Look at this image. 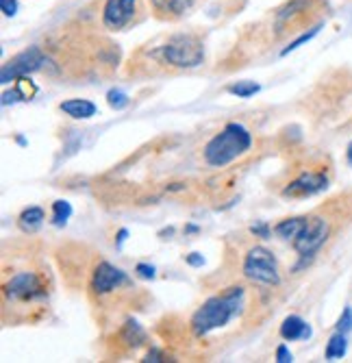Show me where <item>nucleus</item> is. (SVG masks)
<instances>
[{
	"mask_svg": "<svg viewBox=\"0 0 352 363\" xmlns=\"http://www.w3.org/2000/svg\"><path fill=\"white\" fill-rule=\"evenodd\" d=\"M246 305V291L244 287H229L220 296H211L209 301L203 303V307L191 318V328H194V335L203 337L215 328L227 326L237 313H242Z\"/></svg>",
	"mask_w": 352,
	"mask_h": 363,
	"instance_id": "nucleus-1",
	"label": "nucleus"
},
{
	"mask_svg": "<svg viewBox=\"0 0 352 363\" xmlns=\"http://www.w3.org/2000/svg\"><path fill=\"white\" fill-rule=\"evenodd\" d=\"M252 146L250 130L239 122H229L205 146V161L211 168H224L231 161L248 152Z\"/></svg>",
	"mask_w": 352,
	"mask_h": 363,
	"instance_id": "nucleus-2",
	"label": "nucleus"
},
{
	"mask_svg": "<svg viewBox=\"0 0 352 363\" xmlns=\"http://www.w3.org/2000/svg\"><path fill=\"white\" fill-rule=\"evenodd\" d=\"M164 59L174 65V68H198L205 59V48L203 42L194 35H176L172 38L164 48Z\"/></svg>",
	"mask_w": 352,
	"mask_h": 363,
	"instance_id": "nucleus-3",
	"label": "nucleus"
},
{
	"mask_svg": "<svg viewBox=\"0 0 352 363\" xmlns=\"http://www.w3.org/2000/svg\"><path fill=\"white\" fill-rule=\"evenodd\" d=\"M244 277L259 285H278L280 274H278L274 255L263 246L250 248L244 259Z\"/></svg>",
	"mask_w": 352,
	"mask_h": 363,
	"instance_id": "nucleus-4",
	"label": "nucleus"
},
{
	"mask_svg": "<svg viewBox=\"0 0 352 363\" xmlns=\"http://www.w3.org/2000/svg\"><path fill=\"white\" fill-rule=\"evenodd\" d=\"M329 222L324 218H307L300 233L294 238V250L300 257H313L329 240Z\"/></svg>",
	"mask_w": 352,
	"mask_h": 363,
	"instance_id": "nucleus-5",
	"label": "nucleus"
},
{
	"mask_svg": "<svg viewBox=\"0 0 352 363\" xmlns=\"http://www.w3.org/2000/svg\"><path fill=\"white\" fill-rule=\"evenodd\" d=\"M46 63L44 55L40 48H28V50H22L18 52L13 59H9L5 65H3V72H0V81L5 85L11 83V81H20L28 74H33L38 70H42V65Z\"/></svg>",
	"mask_w": 352,
	"mask_h": 363,
	"instance_id": "nucleus-6",
	"label": "nucleus"
},
{
	"mask_svg": "<svg viewBox=\"0 0 352 363\" xmlns=\"http://www.w3.org/2000/svg\"><path fill=\"white\" fill-rule=\"evenodd\" d=\"M137 0H107L103 9V24L111 30H120L133 20Z\"/></svg>",
	"mask_w": 352,
	"mask_h": 363,
	"instance_id": "nucleus-7",
	"label": "nucleus"
},
{
	"mask_svg": "<svg viewBox=\"0 0 352 363\" xmlns=\"http://www.w3.org/2000/svg\"><path fill=\"white\" fill-rule=\"evenodd\" d=\"M124 283H129V279H126V274H124L120 268L111 266L109 261L98 263V268L93 270L91 287H93V291H96V294H109V291L118 289V287H120V285H124Z\"/></svg>",
	"mask_w": 352,
	"mask_h": 363,
	"instance_id": "nucleus-8",
	"label": "nucleus"
},
{
	"mask_svg": "<svg viewBox=\"0 0 352 363\" xmlns=\"http://www.w3.org/2000/svg\"><path fill=\"white\" fill-rule=\"evenodd\" d=\"M5 294L11 301H26L40 294V281L33 272H20L11 277V281L5 285Z\"/></svg>",
	"mask_w": 352,
	"mask_h": 363,
	"instance_id": "nucleus-9",
	"label": "nucleus"
},
{
	"mask_svg": "<svg viewBox=\"0 0 352 363\" xmlns=\"http://www.w3.org/2000/svg\"><path fill=\"white\" fill-rule=\"evenodd\" d=\"M327 187H329V179L324 174H302L283 189V196L302 198V196H313V194L324 191Z\"/></svg>",
	"mask_w": 352,
	"mask_h": 363,
	"instance_id": "nucleus-10",
	"label": "nucleus"
},
{
	"mask_svg": "<svg viewBox=\"0 0 352 363\" xmlns=\"http://www.w3.org/2000/svg\"><path fill=\"white\" fill-rule=\"evenodd\" d=\"M280 337L285 342L309 340L311 337V326L300 315H290V318H285L283 324H280Z\"/></svg>",
	"mask_w": 352,
	"mask_h": 363,
	"instance_id": "nucleus-11",
	"label": "nucleus"
},
{
	"mask_svg": "<svg viewBox=\"0 0 352 363\" xmlns=\"http://www.w3.org/2000/svg\"><path fill=\"white\" fill-rule=\"evenodd\" d=\"M59 109L66 116L74 118V120H87V118L96 116V105L91 101H85V98H72V101H63Z\"/></svg>",
	"mask_w": 352,
	"mask_h": 363,
	"instance_id": "nucleus-12",
	"label": "nucleus"
},
{
	"mask_svg": "<svg viewBox=\"0 0 352 363\" xmlns=\"http://www.w3.org/2000/svg\"><path fill=\"white\" fill-rule=\"evenodd\" d=\"M150 5H152L154 11H159L161 16L178 18V16H183L191 5H194V0H150Z\"/></svg>",
	"mask_w": 352,
	"mask_h": 363,
	"instance_id": "nucleus-13",
	"label": "nucleus"
},
{
	"mask_svg": "<svg viewBox=\"0 0 352 363\" xmlns=\"http://www.w3.org/2000/svg\"><path fill=\"white\" fill-rule=\"evenodd\" d=\"M44 220H46L44 209H40V207H28V209H24L20 213L18 224H20V228L24 230V233H35V230L44 224Z\"/></svg>",
	"mask_w": 352,
	"mask_h": 363,
	"instance_id": "nucleus-14",
	"label": "nucleus"
},
{
	"mask_svg": "<svg viewBox=\"0 0 352 363\" xmlns=\"http://www.w3.org/2000/svg\"><path fill=\"white\" fill-rule=\"evenodd\" d=\"M307 218H290V220H283L276 224L274 228V233L283 240H294L298 233H300V228L305 226Z\"/></svg>",
	"mask_w": 352,
	"mask_h": 363,
	"instance_id": "nucleus-15",
	"label": "nucleus"
},
{
	"mask_svg": "<svg viewBox=\"0 0 352 363\" xmlns=\"http://www.w3.org/2000/svg\"><path fill=\"white\" fill-rule=\"evenodd\" d=\"M346 348H348V342H346V333H335L331 340H329V346H327V359L329 361H335V359H341L346 354Z\"/></svg>",
	"mask_w": 352,
	"mask_h": 363,
	"instance_id": "nucleus-16",
	"label": "nucleus"
},
{
	"mask_svg": "<svg viewBox=\"0 0 352 363\" xmlns=\"http://www.w3.org/2000/svg\"><path fill=\"white\" fill-rule=\"evenodd\" d=\"M259 89H261L259 83H254V81H237V83H233V85L227 87V91L233 94V96H237V98H250V96L257 94Z\"/></svg>",
	"mask_w": 352,
	"mask_h": 363,
	"instance_id": "nucleus-17",
	"label": "nucleus"
},
{
	"mask_svg": "<svg viewBox=\"0 0 352 363\" xmlns=\"http://www.w3.org/2000/svg\"><path fill=\"white\" fill-rule=\"evenodd\" d=\"M124 340L129 342L131 346H140L146 340V333H144V328L135 320H129V322H126V326H124Z\"/></svg>",
	"mask_w": 352,
	"mask_h": 363,
	"instance_id": "nucleus-18",
	"label": "nucleus"
},
{
	"mask_svg": "<svg viewBox=\"0 0 352 363\" xmlns=\"http://www.w3.org/2000/svg\"><path fill=\"white\" fill-rule=\"evenodd\" d=\"M72 216V205L68 201H57L52 203V224L55 226H63L68 222V218Z\"/></svg>",
	"mask_w": 352,
	"mask_h": 363,
	"instance_id": "nucleus-19",
	"label": "nucleus"
},
{
	"mask_svg": "<svg viewBox=\"0 0 352 363\" xmlns=\"http://www.w3.org/2000/svg\"><path fill=\"white\" fill-rule=\"evenodd\" d=\"M319 28H322V26H319V24H317V26H313L311 30H307V33H302V35H300L298 40H294V42H292L290 46H287V48H283V50H280V57H285V55H290V52H294L296 48H300L302 44H307V42H311V40H313V38L317 35V33H319Z\"/></svg>",
	"mask_w": 352,
	"mask_h": 363,
	"instance_id": "nucleus-20",
	"label": "nucleus"
},
{
	"mask_svg": "<svg viewBox=\"0 0 352 363\" xmlns=\"http://www.w3.org/2000/svg\"><path fill=\"white\" fill-rule=\"evenodd\" d=\"M107 103H109L111 109H124L126 105H129V96H126L124 91H120V89H111L107 94Z\"/></svg>",
	"mask_w": 352,
	"mask_h": 363,
	"instance_id": "nucleus-21",
	"label": "nucleus"
},
{
	"mask_svg": "<svg viewBox=\"0 0 352 363\" xmlns=\"http://www.w3.org/2000/svg\"><path fill=\"white\" fill-rule=\"evenodd\" d=\"M18 91L22 94L24 101H30V96H33V94L38 91V87H35L33 83H28V81H26V77H24V79H20V81H18Z\"/></svg>",
	"mask_w": 352,
	"mask_h": 363,
	"instance_id": "nucleus-22",
	"label": "nucleus"
},
{
	"mask_svg": "<svg viewBox=\"0 0 352 363\" xmlns=\"http://www.w3.org/2000/svg\"><path fill=\"white\" fill-rule=\"evenodd\" d=\"M350 328H352V309H344V313H341V318L337 322V331L339 333H348Z\"/></svg>",
	"mask_w": 352,
	"mask_h": 363,
	"instance_id": "nucleus-23",
	"label": "nucleus"
},
{
	"mask_svg": "<svg viewBox=\"0 0 352 363\" xmlns=\"http://www.w3.org/2000/svg\"><path fill=\"white\" fill-rule=\"evenodd\" d=\"M276 361H278V363H292V361H294L290 348H287L285 344H280V346L276 348Z\"/></svg>",
	"mask_w": 352,
	"mask_h": 363,
	"instance_id": "nucleus-24",
	"label": "nucleus"
},
{
	"mask_svg": "<svg viewBox=\"0 0 352 363\" xmlns=\"http://www.w3.org/2000/svg\"><path fill=\"white\" fill-rule=\"evenodd\" d=\"M250 233H252V235H259V238H263V240H268V238H270V226L263 224V222H261V224H252V226H250Z\"/></svg>",
	"mask_w": 352,
	"mask_h": 363,
	"instance_id": "nucleus-25",
	"label": "nucleus"
},
{
	"mask_svg": "<svg viewBox=\"0 0 352 363\" xmlns=\"http://www.w3.org/2000/svg\"><path fill=\"white\" fill-rule=\"evenodd\" d=\"M0 9H3L5 16L13 18L16 11H18V3H16V0H0Z\"/></svg>",
	"mask_w": 352,
	"mask_h": 363,
	"instance_id": "nucleus-26",
	"label": "nucleus"
},
{
	"mask_svg": "<svg viewBox=\"0 0 352 363\" xmlns=\"http://www.w3.org/2000/svg\"><path fill=\"white\" fill-rule=\"evenodd\" d=\"M135 272H137L142 279H154V268L148 266V263H137V266H135Z\"/></svg>",
	"mask_w": 352,
	"mask_h": 363,
	"instance_id": "nucleus-27",
	"label": "nucleus"
},
{
	"mask_svg": "<svg viewBox=\"0 0 352 363\" xmlns=\"http://www.w3.org/2000/svg\"><path fill=\"white\" fill-rule=\"evenodd\" d=\"M18 101H24V98H22V94H20L18 89H13V91H5V94H3V105H9V103H18Z\"/></svg>",
	"mask_w": 352,
	"mask_h": 363,
	"instance_id": "nucleus-28",
	"label": "nucleus"
},
{
	"mask_svg": "<svg viewBox=\"0 0 352 363\" xmlns=\"http://www.w3.org/2000/svg\"><path fill=\"white\" fill-rule=\"evenodd\" d=\"M187 263H189V266H194V268H200L205 263V257L198 255V252H191V255H187Z\"/></svg>",
	"mask_w": 352,
	"mask_h": 363,
	"instance_id": "nucleus-29",
	"label": "nucleus"
},
{
	"mask_svg": "<svg viewBox=\"0 0 352 363\" xmlns=\"http://www.w3.org/2000/svg\"><path fill=\"white\" fill-rule=\"evenodd\" d=\"M144 361L146 363H159V361H164V359H161V352H159V350H150Z\"/></svg>",
	"mask_w": 352,
	"mask_h": 363,
	"instance_id": "nucleus-30",
	"label": "nucleus"
},
{
	"mask_svg": "<svg viewBox=\"0 0 352 363\" xmlns=\"http://www.w3.org/2000/svg\"><path fill=\"white\" fill-rule=\"evenodd\" d=\"M126 238H129V230H126V228H120V230H118V242H115V246L122 248V244H124Z\"/></svg>",
	"mask_w": 352,
	"mask_h": 363,
	"instance_id": "nucleus-31",
	"label": "nucleus"
},
{
	"mask_svg": "<svg viewBox=\"0 0 352 363\" xmlns=\"http://www.w3.org/2000/svg\"><path fill=\"white\" fill-rule=\"evenodd\" d=\"M346 155H348V163H350V166H352V142H350V146H348Z\"/></svg>",
	"mask_w": 352,
	"mask_h": 363,
	"instance_id": "nucleus-32",
	"label": "nucleus"
}]
</instances>
